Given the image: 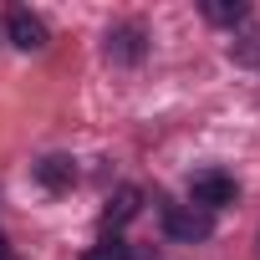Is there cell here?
<instances>
[{
  "label": "cell",
  "instance_id": "6da1fadb",
  "mask_svg": "<svg viewBox=\"0 0 260 260\" xmlns=\"http://www.w3.org/2000/svg\"><path fill=\"white\" fill-rule=\"evenodd\" d=\"M164 230H169L174 240L194 245V240H209L214 219H209L204 209H194V204H169V209H164Z\"/></svg>",
  "mask_w": 260,
  "mask_h": 260
},
{
  "label": "cell",
  "instance_id": "7a4b0ae2",
  "mask_svg": "<svg viewBox=\"0 0 260 260\" xmlns=\"http://www.w3.org/2000/svg\"><path fill=\"white\" fill-rule=\"evenodd\" d=\"M240 199V184L230 179V174H194V204L209 214V209H224V204H235Z\"/></svg>",
  "mask_w": 260,
  "mask_h": 260
},
{
  "label": "cell",
  "instance_id": "3957f363",
  "mask_svg": "<svg viewBox=\"0 0 260 260\" xmlns=\"http://www.w3.org/2000/svg\"><path fill=\"white\" fill-rule=\"evenodd\" d=\"M6 31H11V41H16L21 51H41V46H46V21L31 16V11H21V6L6 16Z\"/></svg>",
  "mask_w": 260,
  "mask_h": 260
},
{
  "label": "cell",
  "instance_id": "277c9868",
  "mask_svg": "<svg viewBox=\"0 0 260 260\" xmlns=\"http://www.w3.org/2000/svg\"><path fill=\"white\" fill-rule=\"evenodd\" d=\"M138 204H143V194H138L133 184H127V189H117V194L107 199V209H102V224H127V219L138 214Z\"/></svg>",
  "mask_w": 260,
  "mask_h": 260
},
{
  "label": "cell",
  "instance_id": "5b68a950",
  "mask_svg": "<svg viewBox=\"0 0 260 260\" xmlns=\"http://www.w3.org/2000/svg\"><path fill=\"white\" fill-rule=\"evenodd\" d=\"M138 51H143V41H138V26H127V31L107 36V56H112V61H138Z\"/></svg>",
  "mask_w": 260,
  "mask_h": 260
},
{
  "label": "cell",
  "instance_id": "8992f818",
  "mask_svg": "<svg viewBox=\"0 0 260 260\" xmlns=\"http://www.w3.org/2000/svg\"><path fill=\"white\" fill-rule=\"evenodd\" d=\"M36 179H41V184H46V189H67V184H72V179H77V169H72V164H67V158H46V164H41V169H36Z\"/></svg>",
  "mask_w": 260,
  "mask_h": 260
},
{
  "label": "cell",
  "instance_id": "52a82bcc",
  "mask_svg": "<svg viewBox=\"0 0 260 260\" xmlns=\"http://www.w3.org/2000/svg\"><path fill=\"white\" fill-rule=\"evenodd\" d=\"M204 16L219 21V26H230V21H245V6H240V0H235V6H230V0H204Z\"/></svg>",
  "mask_w": 260,
  "mask_h": 260
},
{
  "label": "cell",
  "instance_id": "ba28073f",
  "mask_svg": "<svg viewBox=\"0 0 260 260\" xmlns=\"http://www.w3.org/2000/svg\"><path fill=\"white\" fill-rule=\"evenodd\" d=\"M82 260H127V245H122V240H102V245H92Z\"/></svg>",
  "mask_w": 260,
  "mask_h": 260
},
{
  "label": "cell",
  "instance_id": "9c48e42d",
  "mask_svg": "<svg viewBox=\"0 0 260 260\" xmlns=\"http://www.w3.org/2000/svg\"><path fill=\"white\" fill-rule=\"evenodd\" d=\"M0 260H16V255H11V245H6V235H0Z\"/></svg>",
  "mask_w": 260,
  "mask_h": 260
}]
</instances>
